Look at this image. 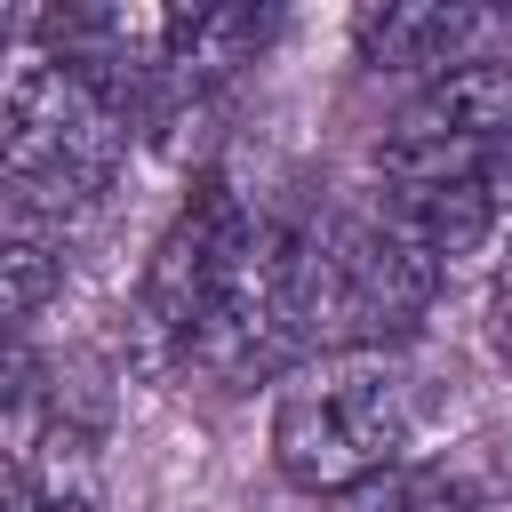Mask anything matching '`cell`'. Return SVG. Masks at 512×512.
Returning <instances> with one entry per match:
<instances>
[{"mask_svg":"<svg viewBox=\"0 0 512 512\" xmlns=\"http://www.w3.org/2000/svg\"><path fill=\"white\" fill-rule=\"evenodd\" d=\"M136 328L168 368H192L208 384H256L288 360L296 344V224L256 208L224 168L184 200V216L160 232L144 288H136Z\"/></svg>","mask_w":512,"mask_h":512,"instance_id":"6da1fadb","label":"cell"},{"mask_svg":"<svg viewBox=\"0 0 512 512\" xmlns=\"http://www.w3.org/2000/svg\"><path fill=\"white\" fill-rule=\"evenodd\" d=\"M496 16L488 8H448V0H384L352 16V48L368 72H448L464 56H480V32Z\"/></svg>","mask_w":512,"mask_h":512,"instance_id":"5b68a950","label":"cell"},{"mask_svg":"<svg viewBox=\"0 0 512 512\" xmlns=\"http://www.w3.org/2000/svg\"><path fill=\"white\" fill-rule=\"evenodd\" d=\"M440 288V256L368 192L296 224V344H400Z\"/></svg>","mask_w":512,"mask_h":512,"instance_id":"277c9868","label":"cell"},{"mask_svg":"<svg viewBox=\"0 0 512 512\" xmlns=\"http://www.w3.org/2000/svg\"><path fill=\"white\" fill-rule=\"evenodd\" d=\"M456 512H512V496H504V488H464Z\"/></svg>","mask_w":512,"mask_h":512,"instance_id":"30bf717a","label":"cell"},{"mask_svg":"<svg viewBox=\"0 0 512 512\" xmlns=\"http://www.w3.org/2000/svg\"><path fill=\"white\" fill-rule=\"evenodd\" d=\"M56 280H64V248H56V232L48 224H0V336L16 328V320H32L48 296H56Z\"/></svg>","mask_w":512,"mask_h":512,"instance_id":"ba28073f","label":"cell"},{"mask_svg":"<svg viewBox=\"0 0 512 512\" xmlns=\"http://www.w3.org/2000/svg\"><path fill=\"white\" fill-rule=\"evenodd\" d=\"M16 32H24V24H16V8H0V64H16Z\"/></svg>","mask_w":512,"mask_h":512,"instance_id":"8fae6325","label":"cell"},{"mask_svg":"<svg viewBox=\"0 0 512 512\" xmlns=\"http://www.w3.org/2000/svg\"><path fill=\"white\" fill-rule=\"evenodd\" d=\"M136 112L88 80L72 56L56 48H24L0 72V184L16 200L24 224H64L80 208H96L128 160Z\"/></svg>","mask_w":512,"mask_h":512,"instance_id":"3957f363","label":"cell"},{"mask_svg":"<svg viewBox=\"0 0 512 512\" xmlns=\"http://www.w3.org/2000/svg\"><path fill=\"white\" fill-rule=\"evenodd\" d=\"M488 320H496V344L512 352V248H504V264H496V288H488Z\"/></svg>","mask_w":512,"mask_h":512,"instance_id":"9c48e42d","label":"cell"},{"mask_svg":"<svg viewBox=\"0 0 512 512\" xmlns=\"http://www.w3.org/2000/svg\"><path fill=\"white\" fill-rule=\"evenodd\" d=\"M264 32H272V16H256V8H176L168 16V64H160V104L152 112L200 104L216 80H232L264 48Z\"/></svg>","mask_w":512,"mask_h":512,"instance_id":"52a82bcc","label":"cell"},{"mask_svg":"<svg viewBox=\"0 0 512 512\" xmlns=\"http://www.w3.org/2000/svg\"><path fill=\"white\" fill-rule=\"evenodd\" d=\"M392 136H424V144H480V152H512V56H464L440 80H424V96L392 120Z\"/></svg>","mask_w":512,"mask_h":512,"instance_id":"8992f818","label":"cell"},{"mask_svg":"<svg viewBox=\"0 0 512 512\" xmlns=\"http://www.w3.org/2000/svg\"><path fill=\"white\" fill-rule=\"evenodd\" d=\"M424 424V368L400 344L304 352L272 400V464L304 496H360L400 472Z\"/></svg>","mask_w":512,"mask_h":512,"instance_id":"7a4b0ae2","label":"cell"}]
</instances>
